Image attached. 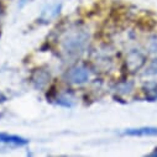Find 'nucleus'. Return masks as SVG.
Wrapping results in <instances>:
<instances>
[{"mask_svg": "<svg viewBox=\"0 0 157 157\" xmlns=\"http://www.w3.org/2000/svg\"><path fill=\"white\" fill-rule=\"evenodd\" d=\"M88 40L89 33L79 26H73L69 30H67L62 35L59 42L61 52L64 59L72 61L81 57L88 45Z\"/></svg>", "mask_w": 157, "mask_h": 157, "instance_id": "1", "label": "nucleus"}, {"mask_svg": "<svg viewBox=\"0 0 157 157\" xmlns=\"http://www.w3.org/2000/svg\"><path fill=\"white\" fill-rule=\"evenodd\" d=\"M90 72L84 66H75L67 73V79L73 84H83L89 81Z\"/></svg>", "mask_w": 157, "mask_h": 157, "instance_id": "2", "label": "nucleus"}, {"mask_svg": "<svg viewBox=\"0 0 157 157\" xmlns=\"http://www.w3.org/2000/svg\"><path fill=\"white\" fill-rule=\"evenodd\" d=\"M124 135L132 136V137H147V136H157V128L156 126H141V128H132L126 129Z\"/></svg>", "mask_w": 157, "mask_h": 157, "instance_id": "3", "label": "nucleus"}, {"mask_svg": "<svg viewBox=\"0 0 157 157\" xmlns=\"http://www.w3.org/2000/svg\"><path fill=\"white\" fill-rule=\"evenodd\" d=\"M29 144V140L25 137L17 136V135H11L6 132H0V145H8L13 147H21Z\"/></svg>", "mask_w": 157, "mask_h": 157, "instance_id": "4", "label": "nucleus"}, {"mask_svg": "<svg viewBox=\"0 0 157 157\" xmlns=\"http://www.w3.org/2000/svg\"><path fill=\"white\" fill-rule=\"evenodd\" d=\"M31 82L37 89H44L50 82V73L45 69H36L31 77Z\"/></svg>", "mask_w": 157, "mask_h": 157, "instance_id": "5", "label": "nucleus"}, {"mask_svg": "<svg viewBox=\"0 0 157 157\" xmlns=\"http://www.w3.org/2000/svg\"><path fill=\"white\" fill-rule=\"evenodd\" d=\"M59 10H61V4H55V5H51L48 8H46L41 16H40V21L42 22H50L51 20H53L57 15H59Z\"/></svg>", "mask_w": 157, "mask_h": 157, "instance_id": "6", "label": "nucleus"}, {"mask_svg": "<svg viewBox=\"0 0 157 157\" xmlns=\"http://www.w3.org/2000/svg\"><path fill=\"white\" fill-rule=\"evenodd\" d=\"M145 64V57L140 52H132L128 58V66L131 68L132 72L140 69Z\"/></svg>", "mask_w": 157, "mask_h": 157, "instance_id": "7", "label": "nucleus"}, {"mask_svg": "<svg viewBox=\"0 0 157 157\" xmlns=\"http://www.w3.org/2000/svg\"><path fill=\"white\" fill-rule=\"evenodd\" d=\"M56 103L58 104V105H61V106H66V108H71V106H73V99L71 98V97H68V95H66V94H62V95H58L57 98H56Z\"/></svg>", "mask_w": 157, "mask_h": 157, "instance_id": "8", "label": "nucleus"}, {"mask_svg": "<svg viewBox=\"0 0 157 157\" xmlns=\"http://www.w3.org/2000/svg\"><path fill=\"white\" fill-rule=\"evenodd\" d=\"M145 75H157V58L153 59L146 68Z\"/></svg>", "mask_w": 157, "mask_h": 157, "instance_id": "9", "label": "nucleus"}, {"mask_svg": "<svg viewBox=\"0 0 157 157\" xmlns=\"http://www.w3.org/2000/svg\"><path fill=\"white\" fill-rule=\"evenodd\" d=\"M152 50H153V52H157V41H155L153 42V45H152V47H151Z\"/></svg>", "mask_w": 157, "mask_h": 157, "instance_id": "10", "label": "nucleus"}, {"mask_svg": "<svg viewBox=\"0 0 157 157\" xmlns=\"http://www.w3.org/2000/svg\"><path fill=\"white\" fill-rule=\"evenodd\" d=\"M148 156H153V157H156V156H157V148H155V151H153V152L148 153Z\"/></svg>", "mask_w": 157, "mask_h": 157, "instance_id": "11", "label": "nucleus"}, {"mask_svg": "<svg viewBox=\"0 0 157 157\" xmlns=\"http://www.w3.org/2000/svg\"><path fill=\"white\" fill-rule=\"evenodd\" d=\"M27 3V0H20V6H24Z\"/></svg>", "mask_w": 157, "mask_h": 157, "instance_id": "12", "label": "nucleus"}]
</instances>
